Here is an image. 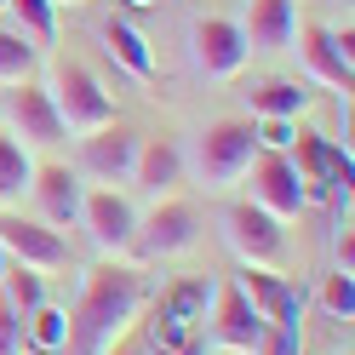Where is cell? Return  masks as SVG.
Here are the masks:
<instances>
[{"label":"cell","mask_w":355,"mask_h":355,"mask_svg":"<svg viewBox=\"0 0 355 355\" xmlns=\"http://www.w3.org/2000/svg\"><path fill=\"white\" fill-rule=\"evenodd\" d=\"M149 304V275L138 263L109 258L80 281V298L69 309V355H109L121 332L144 315Z\"/></svg>","instance_id":"1"},{"label":"cell","mask_w":355,"mask_h":355,"mask_svg":"<svg viewBox=\"0 0 355 355\" xmlns=\"http://www.w3.org/2000/svg\"><path fill=\"white\" fill-rule=\"evenodd\" d=\"M207 304H212V281L207 275H178L161 298H155V321L149 338L155 349H184L207 338Z\"/></svg>","instance_id":"2"},{"label":"cell","mask_w":355,"mask_h":355,"mask_svg":"<svg viewBox=\"0 0 355 355\" xmlns=\"http://www.w3.org/2000/svg\"><path fill=\"white\" fill-rule=\"evenodd\" d=\"M252 155H258L252 121H212L201 138H195V172H201L207 189H230V184L247 178Z\"/></svg>","instance_id":"3"},{"label":"cell","mask_w":355,"mask_h":355,"mask_svg":"<svg viewBox=\"0 0 355 355\" xmlns=\"http://www.w3.org/2000/svg\"><path fill=\"white\" fill-rule=\"evenodd\" d=\"M286 161L298 166L304 201H332L338 189H349V144L327 138V132L298 126V132H293V144H286Z\"/></svg>","instance_id":"4"},{"label":"cell","mask_w":355,"mask_h":355,"mask_svg":"<svg viewBox=\"0 0 355 355\" xmlns=\"http://www.w3.org/2000/svg\"><path fill=\"white\" fill-rule=\"evenodd\" d=\"M52 103H58V115L69 132H98L115 121V98L103 92V80L86 69V63L75 58H63L58 63V75H52Z\"/></svg>","instance_id":"5"},{"label":"cell","mask_w":355,"mask_h":355,"mask_svg":"<svg viewBox=\"0 0 355 355\" xmlns=\"http://www.w3.org/2000/svg\"><path fill=\"white\" fill-rule=\"evenodd\" d=\"M195 241H201V212L189 201H172V195H161L155 212L138 218V230H132L138 258H178V252H189Z\"/></svg>","instance_id":"6"},{"label":"cell","mask_w":355,"mask_h":355,"mask_svg":"<svg viewBox=\"0 0 355 355\" xmlns=\"http://www.w3.org/2000/svg\"><path fill=\"white\" fill-rule=\"evenodd\" d=\"M247 184H252L247 201L263 207L270 218H281V224H293V218L309 207L304 201V184H298V166L286 161V149H258L252 166H247Z\"/></svg>","instance_id":"7"},{"label":"cell","mask_w":355,"mask_h":355,"mask_svg":"<svg viewBox=\"0 0 355 355\" xmlns=\"http://www.w3.org/2000/svg\"><path fill=\"white\" fill-rule=\"evenodd\" d=\"M224 241L241 252V263H263V270H275V263L286 258V224L270 218L263 207H252V201H235L224 212Z\"/></svg>","instance_id":"8"},{"label":"cell","mask_w":355,"mask_h":355,"mask_svg":"<svg viewBox=\"0 0 355 355\" xmlns=\"http://www.w3.org/2000/svg\"><path fill=\"white\" fill-rule=\"evenodd\" d=\"M0 115L12 121V138H24V144H63L69 138V126H63L58 103H52V86H40V80H17L0 98Z\"/></svg>","instance_id":"9"},{"label":"cell","mask_w":355,"mask_h":355,"mask_svg":"<svg viewBox=\"0 0 355 355\" xmlns=\"http://www.w3.org/2000/svg\"><path fill=\"white\" fill-rule=\"evenodd\" d=\"M0 247H6L12 263H29V270H63L69 263V241L63 230L40 224V218H24V212H0Z\"/></svg>","instance_id":"10"},{"label":"cell","mask_w":355,"mask_h":355,"mask_svg":"<svg viewBox=\"0 0 355 355\" xmlns=\"http://www.w3.org/2000/svg\"><path fill=\"white\" fill-rule=\"evenodd\" d=\"M138 144L144 138L121 121H109L98 132H80V172L98 178V184H126L132 166H138Z\"/></svg>","instance_id":"11"},{"label":"cell","mask_w":355,"mask_h":355,"mask_svg":"<svg viewBox=\"0 0 355 355\" xmlns=\"http://www.w3.org/2000/svg\"><path fill=\"white\" fill-rule=\"evenodd\" d=\"M293 46L304 52V69L315 75L321 86H332V92H349L355 86V58H349V29H327V24H298Z\"/></svg>","instance_id":"12"},{"label":"cell","mask_w":355,"mask_h":355,"mask_svg":"<svg viewBox=\"0 0 355 355\" xmlns=\"http://www.w3.org/2000/svg\"><path fill=\"white\" fill-rule=\"evenodd\" d=\"M80 230L92 235V247H98V252L121 258V252H132L138 212H132V201H126L121 189H86V201H80Z\"/></svg>","instance_id":"13"},{"label":"cell","mask_w":355,"mask_h":355,"mask_svg":"<svg viewBox=\"0 0 355 355\" xmlns=\"http://www.w3.org/2000/svg\"><path fill=\"white\" fill-rule=\"evenodd\" d=\"M235 286L247 293V304L263 315V327H304V293H298V281H286L281 270L247 263Z\"/></svg>","instance_id":"14"},{"label":"cell","mask_w":355,"mask_h":355,"mask_svg":"<svg viewBox=\"0 0 355 355\" xmlns=\"http://www.w3.org/2000/svg\"><path fill=\"white\" fill-rule=\"evenodd\" d=\"M29 195H35V207H40V224H52V230L80 224L86 184H80V172H75V166H63V161H40L35 178H29Z\"/></svg>","instance_id":"15"},{"label":"cell","mask_w":355,"mask_h":355,"mask_svg":"<svg viewBox=\"0 0 355 355\" xmlns=\"http://www.w3.org/2000/svg\"><path fill=\"white\" fill-rule=\"evenodd\" d=\"M189 40H195V63H201L212 80L241 75V69H247V58H252V46H247V35H241V24H230V17H195Z\"/></svg>","instance_id":"16"},{"label":"cell","mask_w":355,"mask_h":355,"mask_svg":"<svg viewBox=\"0 0 355 355\" xmlns=\"http://www.w3.org/2000/svg\"><path fill=\"white\" fill-rule=\"evenodd\" d=\"M212 338H218V349H258L263 315L247 304L241 286H212Z\"/></svg>","instance_id":"17"},{"label":"cell","mask_w":355,"mask_h":355,"mask_svg":"<svg viewBox=\"0 0 355 355\" xmlns=\"http://www.w3.org/2000/svg\"><path fill=\"white\" fill-rule=\"evenodd\" d=\"M247 46L258 52H293V35H298V0H252L247 12Z\"/></svg>","instance_id":"18"},{"label":"cell","mask_w":355,"mask_h":355,"mask_svg":"<svg viewBox=\"0 0 355 355\" xmlns=\"http://www.w3.org/2000/svg\"><path fill=\"white\" fill-rule=\"evenodd\" d=\"M132 184L149 189L155 201L172 195L178 184H184V149H178L172 138H144L138 144V166H132Z\"/></svg>","instance_id":"19"},{"label":"cell","mask_w":355,"mask_h":355,"mask_svg":"<svg viewBox=\"0 0 355 355\" xmlns=\"http://www.w3.org/2000/svg\"><path fill=\"white\" fill-rule=\"evenodd\" d=\"M103 52L115 58L132 80H155V52H149V40H144L138 24H126V17H109V24H103Z\"/></svg>","instance_id":"20"},{"label":"cell","mask_w":355,"mask_h":355,"mask_svg":"<svg viewBox=\"0 0 355 355\" xmlns=\"http://www.w3.org/2000/svg\"><path fill=\"white\" fill-rule=\"evenodd\" d=\"M24 349L29 355H69V309H58V304L24 309Z\"/></svg>","instance_id":"21"},{"label":"cell","mask_w":355,"mask_h":355,"mask_svg":"<svg viewBox=\"0 0 355 355\" xmlns=\"http://www.w3.org/2000/svg\"><path fill=\"white\" fill-rule=\"evenodd\" d=\"M247 103H252L258 121H298L309 109V86H298V80H258L247 92Z\"/></svg>","instance_id":"22"},{"label":"cell","mask_w":355,"mask_h":355,"mask_svg":"<svg viewBox=\"0 0 355 355\" xmlns=\"http://www.w3.org/2000/svg\"><path fill=\"white\" fill-rule=\"evenodd\" d=\"M29 178H35V155L24 138L0 132V207H17L29 195Z\"/></svg>","instance_id":"23"},{"label":"cell","mask_w":355,"mask_h":355,"mask_svg":"<svg viewBox=\"0 0 355 355\" xmlns=\"http://www.w3.org/2000/svg\"><path fill=\"white\" fill-rule=\"evenodd\" d=\"M35 69H40V52H35V40L17 29V24H6L0 17V86H17V80H35Z\"/></svg>","instance_id":"24"},{"label":"cell","mask_w":355,"mask_h":355,"mask_svg":"<svg viewBox=\"0 0 355 355\" xmlns=\"http://www.w3.org/2000/svg\"><path fill=\"white\" fill-rule=\"evenodd\" d=\"M0 298H6L12 309H35V304H46V275L29 270V263H6V275H0Z\"/></svg>","instance_id":"25"},{"label":"cell","mask_w":355,"mask_h":355,"mask_svg":"<svg viewBox=\"0 0 355 355\" xmlns=\"http://www.w3.org/2000/svg\"><path fill=\"white\" fill-rule=\"evenodd\" d=\"M6 12L29 40H58V6L52 0H6Z\"/></svg>","instance_id":"26"},{"label":"cell","mask_w":355,"mask_h":355,"mask_svg":"<svg viewBox=\"0 0 355 355\" xmlns=\"http://www.w3.org/2000/svg\"><path fill=\"white\" fill-rule=\"evenodd\" d=\"M321 304H327V315H332V321H349V315H355V275L332 270V275L321 281Z\"/></svg>","instance_id":"27"},{"label":"cell","mask_w":355,"mask_h":355,"mask_svg":"<svg viewBox=\"0 0 355 355\" xmlns=\"http://www.w3.org/2000/svg\"><path fill=\"white\" fill-rule=\"evenodd\" d=\"M252 355H304V327H263Z\"/></svg>","instance_id":"28"},{"label":"cell","mask_w":355,"mask_h":355,"mask_svg":"<svg viewBox=\"0 0 355 355\" xmlns=\"http://www.w3.org/2000/svg\"><path fill=\"white\" fill-rule=\"evenodd\" d=\"M0 355H24V309L0 298Z\"/></svg>","instance_id":"29"},{"label":"cell","mask_w":355,"mask_h":355,"mask_svg":"<svg viewBox=\"0 0 355 355\" xmlns=\"http://www.w3.org/2000/svg\"><path fill=\"white\" fill-rule=\"evenodd\" d=\"M252 132H258V149H286L298 121H252Z\"/></svg>","instance_id":"30"},{"label":"cell","mask_w":355,"mask_h":355,"mask_svg":"<svg viewBox=\"0 0 355 355\" xmlns=\"http://www.w3.org/2000/svg\"><path fill=\"white\" fill-rule=\"evenodd\" d=\"M332 252H338V270L355 275V235H349V218L338 224V235H332Z\"/></svg>","instance_id":"31"},{"label":"cell","mask_w":355,"mask_h":355,"mask_svg":"<svg viewBox=\"0 0 355 355\" xmlns=\"http://www.w3.org/2000/svg\"><path fill=\"white\" fill-rule=\"evenodd\" d=\"M155 355H207V338L201 344H184V349H155Z\"/></svg>","instance_id":"32"},{"label":"cell","mask_w":355,"mask_h":355,"mask_svg":"<svg viewBox=\"0 0 355 355\" xmlns=\"http://www.w3.org/2000/svg\"><path fill=\"white\" fill-rule=\"evenodd\" d=\"M126 12H149V6H161V0H121Z\"/></svg>","instance_id":"33"},{"label":"cell","mask_w":355,"mask_h":355,"mask_svg":"<svg viewBox=\"0 0 355 355\" xmlns=\"http://www.w3.org/2000/svg\"><path fill=\"white\" fill-rule=\"evenodd\" d=\"M6 263H12V258H6V247H0V275H6Z\"/></svg>","instance_id":"34"},{"label":"cell","mask_w":355,"mask_h":355,"mask_svg":"<svg viewBox=\"0 0 355 355\" xmlns=\"http://www.w3.org/2000/svg\"><path fill=\"white\" fill-rule=\"evenodd\" d=\"M109 355H138V349H121V344H115V349H109Z\"/></svg>","instance_id":"35"},{"label":"cell","mask_w":355,"mask_h":355,"mask_svg":"<svg viewBox=\"0 0 355 355\" xmlns=\"http://www.w3.org/2000/svg\"><path fill=\"white\" fill-rule=\"evenodd\" d=\"M218 355H252V349H218Z\"/></svg>","instance_id":"36"},{"label":"cell","mask_w":355,"mask_h":355,"mask_svg":"<svg viewBox=\"0 0 355 355\" xmlns=\"http://www.w3.org/2000/svg\"><path fill=\"white\" fill-rule=\"evenodd\" d=\"M52 6H80V0H52Z\"/></svg>","instance_id":"37"},{"label":"cell","mask_w":355,"mask_h":355,"mask_svg":"<svg viewBox=\"0 0 355 355\" xmlns=\"http://www.w3.org/2000/svg\"><path fill=\"white\" fill-rule=\"evenodd\" d=\"M344 6H349V0H344Z\"/></svg>","instance_id":"38"}]
</instances>
